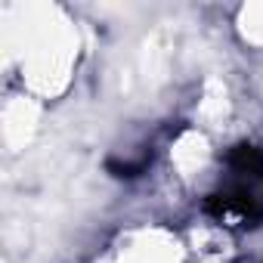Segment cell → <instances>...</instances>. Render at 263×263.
<instances>
[{
    "label": "cell",
    "instance_id": "obj_1",
    "mask_svg": "<svg viewBox=\"0 0 263 263\" xmlns=\"http://www.w3.org/2000/svg\"><path fill=\"white\" fill-rule=\"evenodd\" d=\"M204 211L226 229H251L263 223V152L235 146L223 158V177L208 195Z\"/></svg>",
    "mask_w": 263,
    "mask_h": 263
}]
</instances>
